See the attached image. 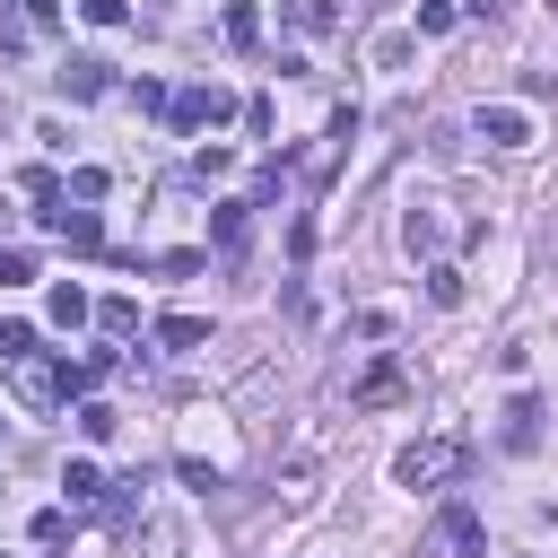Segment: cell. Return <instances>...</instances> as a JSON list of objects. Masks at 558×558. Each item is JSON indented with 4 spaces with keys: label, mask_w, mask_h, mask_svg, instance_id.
<instances>
[{
    "label": "cell",
    "mask_w": 558,
    "mask_h": 558,
    "mask_svg": "<svg viewBox=\"0 0 558 558\" xmlns=\"http://www.w3.org/2000/svg\"><path fill=\"white\" fill-rule=\"evenodd\" d=\"M401 392H410V375L384 357V366H366V375H357V392H349V401H357V410H392Z\"/></svg>",
    "instance_id": "obj_6"
},
{
    "label": "cell",
    "mask_w": 558,
    "mask_h": 558,
    "mask_svg": "<svg viewBox=\"0 0 558 558\" xmlns=\"http://www.w3.org/2000/svg\"><path fill=\"white\" fill-rule=\"evenodd\" d=\"M209 235H218V244H244V201H218V218H209Z\"/></svg>",
    "instance_id": "obj_13"
},
{
    "label": "cell",
    "mask_w": 558,
    "mask_h": 558,
    "mask_svg": "<svg viewBox=\"0 0 558 558\" xmlns=\"http://www.w3.org/2000/svg\"><path fill=\"white\" fill-rule=\"evenodd\" d=\"M532 436H541V401H532V392H523V401H514V410H506V445H532Z\"/></svg>",
    "instance_id": "obj_12"
},
{
    "label": "cell",
    "mask_w": 558,
    "mask_h": 558,
    "mask_svg": "<svg viewBox=\"0 0 558 558\" xmlns=\"http://www.w3.org/2000/svg\"><path fill=\"white\" fill-rule=\"evenodd\" d=\"M166 113H174V131H201V122H227V113H235V96H227V87H183Z\"/></svg>",
    "instance_id": "obj_3"
},
{
    "label": "cell",
    "mask_w": 558,
    "mask_h": 558,
    "mask_svg": "<svg viewBox=\"0 0 558 558\" xmlns=\"http://www.w3.org/2000/svg\"><path fill=\"white\" fill-rule=\"evenodd\" d=\"M87 17H96V26H122V17H131V0H87Z\"/></svg>",
    "instance_id": "obj_20"
},
{
    "label": "cell",
    "mask_w": 558,
    "mask_h": 558,
    "mask_svg": "<svg viewBox=\"0 0 558 558\" xmlns=\"http://www.w3.org/2000/svg\"><path fill=\"white\" fill-rule=\"evenodd\" d=\"M549 9H558V0H549Z\"/></svg>",
    "instance_id": "obj_22"
},
{
    "label": "cell",
    "mask_w": 558,
    "mask_h": 558,
    "mask_svg": "<svg viewBox=\"0 0 558 558\" xmlns=\"http://www.w3.org/2000/svg\"><path fill=\"white\" fill-rule=\"evenodd\" d=\"M61 488H70V506H96V497H105V471H96V462H70Z\"/></svg>",
    "instance_id": "obj_11"
},
{
    "label": "cell",
    "mask_w": 558,
    "mask_h": 558,
    "mask_svg": "<svg viewBox=\"0 0 558 558\" xmlns=\"http://www.w3.org/2000/svg\"><path fill=\"white\" fill-rule=\"evenodd\" d=\"M218 35H227L235 52H253V44H262V9H253V0H227V17H218Z\"/></svg>",
    "instance_id": "obj_7"
},
{
    "label": "cell",
    "mask_w": 558,
    "mask_h": 558,
    "mask_svg": "<svg viewBox=\"0 0 558 558\" xmlns=\"http://www.w3.org/2000/svg\"><path fill=\"white\" fill-rule=\"evenodd\" d=\"M471 131H480L488 148H506V157H514V148H532V105H480V113H471Z\"/></svg>",
    "instance_id": "obj_2"
},
{
    "label": "cell",
    "mask_w": 558,
    "mask_h": 558,
    "mask_svg": "<svg viewBox=\"0 0 558 558\" xmlns=\"http://www.w3.org/2000/svg\"><path fill=\"white\" fill-rule=\"evenodd\" d=\"M96 323H105V331H113V340H122V331H131V323H140V305H131V296H105V305H96Z\"/></svg>",
    "instance_id": "obj_14"
},
{
    "label": "cell",
    "mask_w": 558,
    "mask_h": 558,
    "mask_svg": "<svg viewBox=\"0 0 558 558\" xmlns=\"http://www.w3.org/2000/svg\"><path fill=\"white\" fill-rule=\"evenodd\" d=\"M436 532H445V549H462V558H488V523H480V514H471L462 497H453V506L436 514Z\"/></svg>",
    "instance_id": "obj_4"
},
{
    "label": "cell",
    "mask_w": 558,
    "mask_h": 558,
    "mask_svg": "<svg viewBox=\"0 0 558 558\" xmlns=\"http://www.w3.org/2000/svg\"><path fill=\"white\" fill-rule=\"evenodd\" d=\"M113 427H122V410H113V401H78V436H87V445H105Z\"/></svg>",
    "instance_id": "obj_10"
},
{
    "label": "cell",
    "mask_w": 558,
    "mask_h": 558,
    "mask_svg": "<svg viewBox=\"0 0 558 558\" xmlns=\"http://www.w3.org/2000/svg\"><path fill=\"white\" fill-rule=\"evenodd\" d=\"M157 340H166V349H201V340H209V314H166Z\"/></svg>",
    "instance_id": "obj_9"
},
{
    "label": "cell",
    "mask_w": 558,
    "mask_h": 558,
    "mask_svg": "<svg viewBox=\"0 0 558 558\" xmlns=\"http://www.w3.org/2000/svg\"><path fill=\"white\" fill-rule=\"evenodd\" d=\"M0 357H35V331L26 323H0Z\"/></svg>",
    "instance_id": "obj_18"
},
{
    "label": "cell",
    "mask_w": 558,
    "mask_h": 558,
    "mask_svg": "<svg viewBox=\"0 0 558 558\" xmlns=\"http://www.w3.org/2000/svg\"><path fill=\"white\" fill-rule=\"evenodd\" d=\"M296 26H305V35H331L340 9H331V0H296Z\"/></svg>",
    "instance_id": "obj_15"
},
{
    "label": "cell",
    "mask_w": 558,
    "mask_h": 558,
    "mask_svg": "<svg viewBox=\"0 0 558 558\" xmlns=\"http://www.w3.org/2000/svg\"><path fill=\"white\" fill-rule=\"evenodd\" d=\"M427 296H436V305H453V296H462V270H453V262H436V270H427Z\"/></svg>",
    "instance_id": "obj_16"
},
{
    "label": "cell",
    "mask_w": 558,
    "mask_h": 558,
    "mask_svg": "<svg viewBox=\"0 0 558 558\" xmlns=\"http://www.w3.org/2000/svg\"><path fill=\"white\" fill-rule=\"evenodd\" d=\"M462 9H471V17H497V9H506V0H462Z\"/></svg>",
    "instance_id": "obj_21"
},
{
    "label": "cell",
    "mask_w": 558,
    "mask_h": 558,
    "mask_svg": "<svg viewBox=\"0 0 558 558\" xmlns=\"http://www.w3.org/2000/svg\"><path fill=\"white\" fill-rule=\"evenodd\" d=\"M462 462H471V445H462V436H418V445H401L392 480H401V488H445Z\"/></svg>",
    "instance_id": "obj_1"
},
{
    "label": "cell",
    "mask_w": 558,
    "mask_h": 558,
    "mask_svg": "<svg viewBox=\"0 0 558 558\" xmlns=\"http://www.w3.org/2000/svg\"><path fill=\"white\" fill-rule=\"evenodd\" d=\"M17 279H35V262L26 253H0V288H17Z\"/></svg>",
    "instance_id": "obj_19"
},
{
    "label": "cell",
    "mask_w": 558,
    "mask_h": 558,
    "mask_svg": "<svg viewBox=\"0 0 558 558\" xmlns=\"http://www.w3.org/2000/svg\"><path fill=\"white\" fill-rule=\"evenodd\" d=\"M44 314H52V323H61V331H78V323H87V314H96V305H87V288H70V279H61V288H52V296H44Z\"/></svg>",
    "instance_id": "obj_8"
},
{
    "label": "cell",
    "mask_w": 558,
    "mask_h": 558,
    "mask_svg": "<svg viewBox=\"0 0 558 558\" xmlns=\"http://www.w3.org/2000/svg\"><path fill=\"white\" fill-rule=\"evenodd\" d=\"M52 78H61V96H78V105H87V96H105V87H113V70H105V61H96V52H70V61H61V70H52Z\"/></svg>",
    "instance_id": "obj_5"
},
{
    "label": "cell",
    "mask_w": 558,
    "mask_h": 558,
    "mask_svg": "<svg viewBox=\"0 0 558 558\" xmlns=\"http://www.w3.org/2000/svg\"><path fill=\"white\" fill-rule=\"evenodd\" d=\"M270 122H279V105H270V96H253V105H244V131H253V140H270Z\"/></svg>",
    "instance_id": "obj_17"
}]
</instances>
